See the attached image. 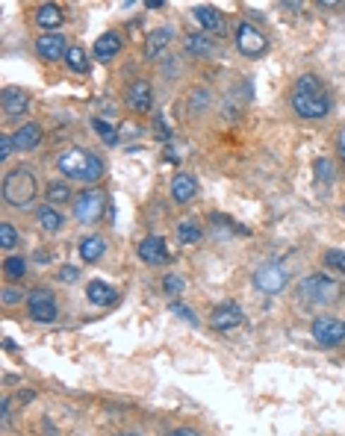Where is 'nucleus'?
Masks as SVG:
<instances>
[{
  "label": "nucleus",
  "instance_id": "f257e3e1",
  "mask_svg": "<svg viewBox=\"0 0 345 436\" xmlns=\"http://www.w3.org/2000/svg\"><path fill=\"white\" fill-rule=\"evenodd\" d=\"M56 169L68 177V180H80V183H97L104 177V162L97 154L86 147H65L56 157Z\"/></svg>",
  "mask_w": 345,
  "mask_h": 436
},
{
  "label": "nucleus",
  "instance_id": "f03ea898",
  "mask_svg": "<svg viewBox=\"0 0 345 436\" xmlns=\"http://www.w3.org/2000/svg\"><path fill=\"white\" fill-rule=\"evenodd\" d=\"M39 195V180L32 174L27 165H18V169H12L4 180V198L6 204L15 207V210H30L32 200Z\"/></svg>",
  "mask_w": 345,
  "mask_h": 436
},
{
  "label": "nucleus",
  "instance_id": "7ed1b4c3",
  "mask_svg": "<svg viewBox=\"0 0 345 436\" xmlns=\"http://www.w3.org/2000/svg\"><path fill=\"white\" fill-rule=\"evenodd\" d=\"M339 283L327 274H310L298 283V295L307 301V304H331V301L339 298Z\"/></svg>",
  "mask_w": 345,
  "mask_h": 436
},
{
  "label": "nucleus",
  "instance_id": "20e7f679",
  "mask_svg": "<svg viewBox=\"0 0 345 436\" xmlns=\"http://www.w3.org/2000/svg\"><path fill=\"white\" fill-rule=\"evenodd\" d=\"M289 104L301 119H325V115L331 112V97L325 92H298L295 89Z\"/></svg>",
  "mask_w": 345,
  "mask_h": 436
},
{
  "label": "nucleus",
  "instance_id": "39448f33",
  "mask_svg": "<svg viewBox=\"0 0 345 436\" xmlns=\"http://www.w3.org/2000/svg\"><path fill=\"white\" fill-rule=\"evenodd\" d=\"M286 283H289V272H286L281 262H266V265H260L257 272H254V286H257L262 295H277V292H284Z\"/></svg>",
  "mask_w": 345,
  "mask_h": 436
},
{
  "label": "nucleus",
  "instance_id": "423d86ee",
  "mask_svg": "<svg viewBox=\"0 0 345 436\" xmlns=\"http://www.w3.org/2000/svg\"><path fill=\"white\" fill-rule=\"evenodd\" d=\"M107 210V198L104 192H95V189H86L74 198V215L80 218L83 224H97L101 222V215Z\"/></svg>",
  "mask_w": 345,
  "mask_h": 436
},
{
  "label": "nucleus",
  "instance_id": "0eeeda50",
  "mask_svg": "<svg viewBox=\"0 0 345 436\" xmlns=\"http://www.w3.org/2000/svg\"><path fill=\"white\" fill-rule=\"evenodd\" d=\"M236 47H239L242 56L257 59V56L266 54L269 42H266V36H262V30H257L251 21H242V24L236 27Z\"/></svg>",
  "mask_w": 345,
  "mask_h": 436
},
{
  "label": "nucleus",
  "instance_id": "6e6552de",
  "mask_svg": "<svg viewBox=\"0 0 345 436\" xmlns=\"http://www.w3.org/2000/svg\"><path fill=\"white\" fill-rule=\"evenodd\" d=\"M27 310H30V318H32V322H42V325L56 322V315H59L56 301H54V295L47 292V289L30 292V298H27Z\"/></svg>",
  "mask_w": 345,
  "mask_h": 436
},
{
  "label": "nucleus",
  "instance_id": "1a4fd4ad",
  "mask_svg": "<svg viewBox=\"0 0 345 436\" xmlns=\"http://www.w3.org/2000/svg\"><path fill=\"white\" fill-rule=\"evenodd\" d=\"M313 339L325 348H337L345 339V325L334 315H319L313 322Z\"/></svg>",
  "mask_w": 345,
  "mask_h": 436
},
{
  "label": "nucleus",
  "instance_id": "9d476101",
  "mask_svg": "<svg viewBox=\"0 0 345 436\" xmlns=\"http://www.w3.org/2000/svg\"><path fill=\"white\" fill-rule=\"evenodd\" d=\"M242 318H245L242 307L234 304V301H224V304H219L210 313V325L216 330H222V333H230V330H236L242 325Z\"/></svg>",
  "mask_w": 345,
  "mask_h": 436
},
{
  "label": "nucleus",
  "instance_id": "9b49d317",
  "mask_svg": "<svg viewBox=\"0 0 345 436\" xmlns=\"http://www.w3.org/2000/svg\"><path fill=\"white\" fill-rule=\"evenodd\" d=\"M124 104L133 109V112H147L154 104V92H151V83L147 80H136V83H130V89L124 95Z\"/></svg>",
  "mask_w": 345,
  "mask_h": 436
},
{
  "label": "nucleus",
  "instance_id": "f8f14e48",
  "mask_svg": "<svg viewBox=\"0 0 345 436\" xmlns=\"http://www.w3.org/2000/svg\"><path fill=\"white\" fill-rule=\"evenodd\" d=\"M36 54L47 62L54 59H62L65 54H68V44H65V36H59V32H44V36L36 39Z\"/></svg>",
  "mask_w": 345,
  "mask_h": 436
},
{
  "label": "nucleus",
  "instance_id": "ddd939ff",
  "mask_svg": "<svg viewBox=\"0 0 345 436\" xmlns=\"http://www.w3.org/2000/svg\"><path fill=\"white\" fill-rule=\"evenodd\" d=\"M139 260L147 265H162L169 262V250H166V239L162 236H145L139 242Z\"/></svg>",
  "mask_w": 345,
  "mask_h": 436
},
{
  "label": "nucleus",
  "instance_id": "4468645a",
  "mask_svg": "<svg viewBox=\"0 0 345 436\" xmlns=\"http://www.w3.org/2000/svg\"><path fill=\"white\" fill-rule=\"evenodd\" d=\"M0 104H4L6 119H18V115H24L30 109V97L18 86H6L4 95H0Z\"/></svg>",
  "mask_w": 345,
  "mask_h": 436
},
{
  "label": "nucleus",
  "instance_id": "2eb2a0df",
  "mask_svg": "<svg viewBox=\"0 0 345 436\" xmlns=\"http://www.w3.org/2000/svg\"><path fill=\"white\" fill-rule=\"evenodd\" d=\"M195 195H198V180L192 174H177L171 180V198L177 204H189V200H195Z\"/></svg>",
  "mask_w": 345,
  "mask_h": 436
},
{
  "label": "nucleus",
  "instance_id": "dca6fc26",
  "mask_svg": "<svg viewBox=\"0 0 345 436\" xmlns=\"http://www.w3.org/2000/svg\"><path fill=\"white\" fill-rule=\"evenodd\" d=\"M86 298H89V304H95V307H109V304L119 301V292H115L109 283H104V280H92L86 286Z\"/></svg>",
  "mask_w": 345,
  "mask_h": 436
},
{
  "label": "nucleus",
  "instance_id": "f3484780",
  "mask_svg": "<svg viewBox=\"0 0 345 436\" xmlns=\"http://www.w3.org/2000/svg\"><path fill=\"white\" fill-rule=\"evenodd\" d=\"M119 50H121L119 32H104V36H97L92 54H95L97 62H109V59H115V54H119Z\"/></svg>",
  "mask_w": 345,
  "mask_h": 436
},
{
  "label": "nucleus",
  "instance_id": "a211bd4d",
  "mask_svg": "<svg viewBox=\"0 0 345 436\" xmlns=\"http://www.w3.org/2000/svg\"><path fill=\"white\" fill-rule=\"evenodd\" d=\"M195 21H198L201 27H204V32H207V36H210V32H212V36H216V32H222L224 30V21H222V12L216 9V6H195Z\"/></svg>",
  "mask_w": 345,
  "mask_h": 436
},
{
  "label": "nucleus",
  "instance_id": "6ab92c4d",
  "mask_svg": "<svg viewBox=\"0 0 345 436\" xmlns=\"http://www.w3.org/2000/svg\"><path fill=\"white\" fill-rule=\"evenodd\" d=\"M169 42H171V30L169 27H162V30H154L151 36H147V42H145V56L147 59H159V54L169 47Z\"/></svg>",
  "mask_w": 345,
  "mask_h": 436
},
{
  "label": "nucleus",
  "instance_id": "aec40b11",
  "mask_svg": "<svg viewBox=\"0 0 345 436\" xmlns=\"http://www.w3.org/2000/svg\"><path fill=\"white\" fill-rule=\"evenodd\" d=\"M12 139H15V147H18V150H32L42 142V127L39 124H24V127L15 130Z\"/></svg>",
  "mask_w": 345,
  "mask_h": 436
},
{
  "label": "nucleus",
  "instance_id": "412c9836",
  "mask_svg": "<svg viewBox=\"0 0 345 436\" xmlns=\"http://www.w3.org/2000/svg\"><path fill=\"white\" fill-rule=\"evenodd\" d=\"M36 21H39L42 30H56V27H62L65 15H62V9L56 4H42L36 9Z\"/></svg>",
  "mask_w": 345,
  "mask_h": 436
},
{
  "label": "nucleus",
  "instance_id": "4be33fe9",
  "mask_svg": "<svg viewBox=\"0 0 345 436\" xmlns=\"http://www.w3.org/2000/svg\"><path fill=\"white\" fill-rule=\"evenodd\" d=\"M183 47L192 56H210L212 54V39L207 36V32H186Z\"/></svg>",
  "mask_w": 345,
  "mask_h": 436
},
{
  "label": "nucleus",
  "instance_id": "5701e85b",
  "mask_svg": "<svg viewBox=\"0 0 345 436\" xmlns=\"http://www.w3.org/2000/svg\"><path fill=\"white\" fill-rule=\"evenodd\" d=\"M80 257H83L86 262H97L104 257V250H107V242H104V236H86L83 242H80Z\"/></svg>",
  "mask_w": 345,
  "mask_h": 436
},
{
  "label": "nucleus",
  "instance_id": "b1692460",
  "mask_svg": "<svg viewBox=\"0 0 345 436\" xmlns=\"http://www.w3.org/2000/svg\"><path fill=\"white\" fill-rule=\"evenodd\" d=\"M36 222H39V227L47 230V233H59L62 224H65V218H62L54 207H39V210H36Z\"/></svg>",
  "mask_w": 345,
  "mask_h": 436
},
{
  "label": "nucleus",
  "instance_id": "393cba45",
  "mask_svg": "<svg viewBox=\"0 0 345 436\" xmlns=\"http://www.w3.org/2000/svg\"><path fill=\"white\" fill-rule=\"evenodd\" d=\"M65 62H68V68L74 71V74H86L89 71V54L80 44H74V47H68V54H65Z\"/></svg>",
  "mask_w": 345,
  "mask_h": 436
},
{
  "label": "nucleus",
  "instance_id": "a878e982",
  "mask_svg": "<svg viewBox=\"0 0 345 436\" xmlns=\"http://www.w3.org/2000/svg\"><path fill=\"white\" fill-rule=\"evenodd\" d=\"M177 239L186 242V245H195L201 242V227L195 218H183V222H177Z\"/></svg>",
  "mask_w": 345,
  "mask_h": 436
},
{
  "label": "nucleus",
  "instance_id": "bb28decb",
  "mask_svg": "<svg viewBox=\"0 0 345 436\" xmlns=\"http://www.w3.org/2000/svg\"><path fill=\"white\" fill-rule=\"evenodd\" d=\"M4 272H6V277H12V280H21V277L27 274V260H24V257H6V260H4Z\"/></svg>",
  "mask_w": 345,
  "mask_h": 436
},
{
  "label": "nucleus",
  "instance_id": "cd10ccee",
  "mask_svg": "<svg viewBox=\"0 0 345 436\" xmlns=\"http://www.w3.org/2000/svg\"><path fill=\"white\" fill-rule=\"evenodd\" d=\"M313 174H316L319 183H331V180H334V162L327 159V157H319V159L313 162Z\"/></svg>",
  "mask_w": 345,
  "mask_h": 436
},
{
  "label": "nucleus",
  "instance_id": "c85d7f7f",
  "mask_svg": "<svg viewBox=\"0 0 345 436\" xmlns=\"http://www.w3.org/2000/svg\"><path fill=\"white\" fill-rule=\"evenodd\" d=\"M325 265L331 268V272L345 274V250H342V248H331V250L325 254Z\"/></svg>",
  "mask_w": 345,
  "mask_h": 436
},
{
  "label": "nucleus",
  "instance_id": "c756f323",
  "mask_svg": "<svg viewBox=\"0 0 345 436\" xmlns=\"http://www.w3.org/2000/svg\"><path fill=\"white\" fill-rule=\"evenodd\" d=\"M92 127H95V133H97V136H101L107 145H115V142H119V133L112 130L109 121H104V119H92Z\"/></svg>",
  "mask_w": 345,
  "mask_h": 436
},
{
  "label": "nucleus",
  "instance_id": "7c9ffc66",
  "mask_svg": "<svg viewBox=\"0 0 345 436\" xmlns=\"http://www.w3.org/2000/svg\"><path fill=\"white\" fill-rule=\"evenodd\" d=\"M47 200H56V204H65V200H71L68 183H51V186H47Z\"/></svg>",
  "mask_w": 345,
  "mask_h": 436
},
{
  "label": "nucleus",
  "instance_id": "2f4dec72",
  "mask_svg": "<svg viewBox=\"0 0 345 436\" xmlns=\"http://www.w3.org/2000/svg\"><path fill=\"white\" fill-rule=\"evenodd\" d=\"M15 245H18V233H15V227L9 222H4V224H0V248L9 250Z\"/></svg>",
  "mask_w": 345,
  "mask_h": 436
},
{
  "label": "nucleus",
  "instance_id": "473e14b6",
  "mask_svg": "<svg viewBox=\"0 0 345 436\" xmlns=\"http://www.w3.org/2000/svg\"><path fill=\"white\" fill-rule=\"evenodd\" d=\"M295 89H298V92H325V89H322V80H319L316 74H304Z\"/></svg>",
  "mask_w": 345,
  "mask_h": 436
},
{
  "label": "nucleus",
  "instance_id": "72a5a7b5",
  "mask_svg": "<svg viewBox=\"0 0 345 436\" xmlns=\"http://www.w3.org/2000/svg\"><path fill=\"white\" fill-rule=\"evenodd\" d=\"M162 286H166V292H169V295H180V292H183V289H186V283H183V280H180L177 274H169L166 280H162Z\"/></svg>",
  "mask_w": 345,
  "mask_h": 436
},
{
  "label": "nucleus",
  "instance_id": "f704fd0d",
  "mask_svg": "<svg viewBox=\"0 0 345 436\" xmlns=\"http://www.w3.org/2000/svg\"><path fill=\"white\" fill-rule=\"evenodd\" d=\"M12 150H15V139L4 133V136H0V159H9Z\"/></svg>",
  "mask_w": 345,
  "mask_h": 436
},
{
  "label": "nucleus",
  "instance_id": "c9c22d12",
  "mask_svg": "<svg viewBox=\"0 0 345 436\" xmlns=\"http://www.w3.org/2000/svg\"><path fill=\"white\" fill-rule=\"evenodd\" d=\"M171 313H174V315H180V318H186L189 325H198V318H195V313H192L189 307H183V304H171Z\"/></svg>",
  "mask_w": 345,
  "mask_h": 436
},
{
  "label": "nucleus",
  "instance_id": "e433bc0d",
  "mask_svg": "<svg viewBox=\"0 0 345 436\" xmlns=\"http://www.w3.org/2000/svg\"><path fill=\"white\" fill-rule=\"evenodd\" d=\"M77 277H80V272H77L74 265H62V268H59V280H62V283H74Z\"/></svg>",
  "mask_w": 345,
  "mask_h": 436
},
{
  "label": "nucleus",
  "instance_id": "4c0bfd02",
  "mask_svg": "<svg viewBox=\"0 0 345 436\" xmlns=\"http://www.w3.org/2000/svg\"><path fill=\"white\" fill-rule=\"evenodd\" d=\"M18 301H21V292H18V289H4V304H6V307L18 304Z\"/></svg>",
  "mask_w": 345,
  "mask_h": 436
},
{
  "label": "nucleus",
  "instance_id": "58836bf2",
  "mask_svg": "<svg viewBox=\"0 0 345 436\" xmlns=\"http://www.w3.org/2000/svg\"><path fill=\"white\" fill-rule=\"evenodd\" d=\"M169 436H198L195 430H189V428H177V430H171Z\"/></svg>",
  "mask_w": 345,
  "mask_h": 436
},
{
  "label": "nucleus",
  "instance_id": "ea45409f",
  "mask_svg": "<svg viewBox=\"0 0 345 436\" xmlns=\"http://www.w3.org/2000/svg\"><path fill=\"white\" fill-rule=\"evenodd\" d=\"M145 6H147V9H162V0H147Z\"/></svg>",
  "mask_w": 345,
  "mask_h": 436
},
{
  "label": "nucleus",
  "instance_id": "a19ab883",
  "mask_svg": "<svg viewBox=\"0 0 345 436\" xmlns=\"http://www.w3.org/2000/svg\"><path fill=\"white\" fill-rule=\"evenodd\" d=\"M115 436H139V433H115Z\"/></svg>",
  "mask_w": 345,
  "mask_h": 436
},
{
  "label": "nucleus",
  "instance_id": "79ce46f5",
  "mask_svg": "<svg viewBox=\"0 0 345 436\" xmlns=\"http://www.w3.org/2000/svg\"><path fill=\"white\" fill-rule=\"evenodd\" d=\"M342 212H345V210H342Z\"/></svg>",
  "mask_w": 345,
  "mask_h": 436
}]
</instances>
